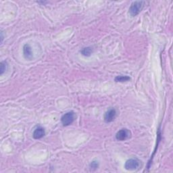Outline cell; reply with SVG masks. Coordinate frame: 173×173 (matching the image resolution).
<instances>
[{"label": "cell", "instance_id": "2", "mask_svg": "<svg viewBox=\"0 0 173 173\" xmlns=\"http://www.w3.org/2000/svg\"><path fill=\"white\" fill-rule=\"evenodd\" d=\"M74 118H75V114L73 111L66 112L61 118L62 123L64 126H69L74 122Z\"/></svg>", "mask_w": 173, "mask_h": 173}, {"label": "cell", "instance_id": "6", "mask_svg": "<svg viewBox=\"0 0 173 173\" xmlns=\"http://www.w3.org/2000/svg\"><path fill=\"white\" fill-rule=\"evenodd\" d=\"M45 135V130L41 126H37V127L35 129L34 132L33 134V137L35 139H39L42 137H43Z\"/></svg>", "mask_w": 173, "mask_h": 173}, {"label": "cell", "instance_id": "8", "mask_svg": "<svg viewBox=\"0 0 173 173\" xmlns=\"http://www.w3.org/2000/svg\"><path fill=\"white\" fill-rule=\"evenodd\" d=\"M93 52V49L91 47H87V48H84L82 49V50L81 51V54L84 56L86 57H89L90 56L91 53Z\"/></svg>", "mask_w": 173, "mask_h": 173}, {"label": "cell", "instance_id": "11", "mask_svg": "<svg viewBox=\"0 0 173 173\" xmlns=\"http://www.w3.org/2000/svg\"><path fill=\"white\" fill-rule=\"evenodd\" d=\"M90 168L92 169H97L98 168V163L97 162H92L90 164Z\"/></svg>", "mask_w": 173, "mask_h": 173}, {"label": "cell", "instance_id": "1", "mask_svg": "<svg viewBox=\"0 0 173 173\" xmlns=\"http://www.w3.org/2000/svg\"><path fill=\"white\" fill-rule=\"evenodd\" d=\"M145 2L137 1L132 3L131 6L129 8V13L132 16H135L138 15L144 7Z\"/></svg>", "mask_w": 173, "mask_h": 173}, {"label": "cell", "instance_id": "3", "mask_svg": "<svg viewBox=\"0 0 173 173\" xmlns=\"http://www.w3.org/2000/svg\"><path fill=\"white\" fill-rule=\"evenodd\" d=\"M140 166V162L137 158H131L128 160L125 164V168L127 170H135Z\"/></svg>", "mask_w": 173, "mask_h": 173}, {"label": "cell", "instance_id": "10", "mask_svg": "<svg viewBox=\"0 0 173 173\" xmlns=\"http://www.w3.org/2000/svg\"><path fill=\"white\" fill-rule=\"evenodd\" d=\"M8 69V63L5 61L1 62V66H0V74L2 75Z\"/></svg>", "mask_w": 173, "mask_h": 173}, {"label": "cell", "instance_id": "4", "mask_svg": "<svg viewBox=\"0 0 173 173\" xmlns=\"http://www.w3.org/2000/svg\"><path fill=\"white\" fill-rule=\"evenodd\" d=\"M130 137V132L128 129H122L116 134V138L119 141H125Z\"/></svg>", "mask_w": 173, "mask_h": 173}, {"label": "cell", "instance_id": "5", "mask_svg": "<svg viewBox=\"0 0 173 173\" xmlns=\"http://www.w3.org/2000/svg\"><path fill=\"white\" fill-rule=\"evenodd\" d=\"M116 116V110L114 108L109 109L108 110L105 112L104 115V120L105 122H111L114 120Z\"/></svg>", "mask_w": 173, "mask_h": 173}, {"label": "cell", "instance_id": "7", "mask_svg": "<svg viewBox=\"0 0 173 173\" xmlns=\"http://www.w3.org/2000/svg\"><path fill=\"white\" fill-rule=\"evenodd\" d=\"M24 57L27 60H31L33 58V52L31 47L28 44H25L23 47Z\"/></svg>", "mask_w": 173, "mask_h": 173}, {"label": "cell", "instance_id": "9", "mask_svg": "<svg viewBox=\"0 0 173 173\" xmlns=\"http://www.w3.org/2000/svg\"><path fill=\"white\" fill-rule=\"evenodd\" d=\"M130 80V78L129 76L126 75H119L115 78V81L116 82H126L129 81Z\"/></svg>", "mask_w": 173, "mask_h": 173}]
</instances>
